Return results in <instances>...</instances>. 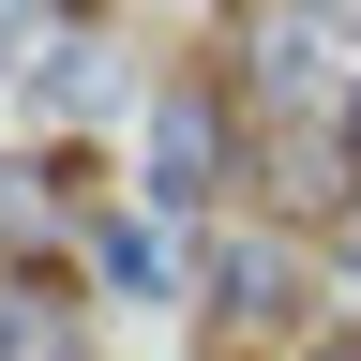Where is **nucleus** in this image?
Wrapping results in <instances>:
<instances>
[{"label": "nucleus", "mask_w": 361, "mask_h": 361, "mask_svg": "<svg viewBox=\"0 0 361 361\" xmlns=\"http://www.w3.org/2000/svg\"><path fill=\"white\" fill-rule=\"evenodd\" d=\"M151 151H166V166H151V180H166V196H211V180H226V121L196 106V90H180V106L151 121Z\"/></svg>", "instance_id": "obj_1"}, {"label": "nucleus", "mask_w": 361, "mask_h": 361, "mask_svg": "<svg viewBox=\"0 0 361 361\" xmlns=\"http://www.w3.org/2000/svg\"><path fill=\"white\" fill-rule=\"evenodd\" d=\"M346 271H361V226H346Z\"/></svg>", "instance_id": "obj_4"}, {"label": "nucleus", "mask_w": 361, "mask_h": 361, "mask_svg": "<svg viewBox=\"0 0 361 361\" xmlns=\"http://www.w3.org/2000/svg\"><path fill=\"white\" fill-rule=\"evenodd\" d=\"M316 361H361V346H316Z\"/></svg>", "instance_id": "obj_5"}, {"label": "nucleus", "mask_w": 361, "mask_h": 361, "mask_svg": "<svg viewBox=\"0 0 361 361\" xmlns=\"http://www.w3.org/2000/svg\"><path fill=\"white\" fill-rule=\"evenodd\" d=\"M0 361H61V301H45V286L0 301Z\"/></svg>", "instance_id": "obj_3"}, {"label": "nucleus", "mask_w": 361, "mask_h": 361, "mask_svg": "<svg viewBox=\"0 0 361 361\" xmlns=\"http://www.w3.org/2000/svg\"><path fill=\"white\" fill-rule=\"evenodd\" d=\"M286 316V256H226V331H271Z\"/></svg>", "instance_id": "obj_2"}]
</instances>
